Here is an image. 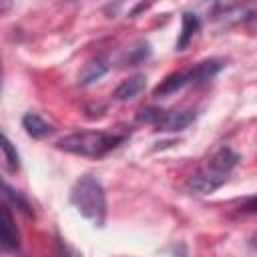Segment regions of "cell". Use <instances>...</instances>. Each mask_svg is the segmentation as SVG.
<instances>
[{
    "instance_id": "1",
    "label": "cell",
    "mask_w": 257,
    "mask_h": 257,
    "mask_svg": "<svg viewBox=\"0 0 257 257\" xmlns=\"http://www.w3.org/2000/svg\"><path fill=\"white\" fill-rule=\"evenodd\" d=\"M239 157L229 149V147H223L219 149L197 173H193L187 183H185V189L187 193L191 195H211L213 191H217L221 185L227 183L233 167L237 165Z\"/></svg>"
},
{
    "instance_id": "2",
    "label": "cell",
    "mask_w": 257,
    "mask_h": 257,
    "mask_svg": "<svg viewBox=\"0 0 257 257\" xmlns=\"http://www.w3.org/2000/svg\"><path fill=\"white\" fill-rule=\"evenodd\" d=\"M70 203L76 207V211L82 217H86L94 225L100 227L104 223V219H106V197H104V189H102L100 181L94 179L92 175H84L72 185Z\"/></svg>"
},
{
    "instance_id": "3",
    "label": "cell",
    "mask_w": 257,
    "mask_h": 257,
    "mask_svg": "<svg viewBox=\"0 0 257 257\" xmlns=\"http://www.w3.org/2000/svg\"><path fill=\"white\" fill-rule=\"evenodd\" d=\"M122 141V137H112L104 133H94V131H82V133H72L64 139L58 141V149L80 155V157H102L108 153L112 147H116Z\"/></svg>"
},
{
    "instance_id": "4",
    "label": "cell",
    "mask_w": 257,
    "mask_h": 257,
    "mask_svg": "<svg viewBox=\"0 0 257 257\" xmlns=\"http://www.w3.org/2000/svg\"><path fill=\"white\" fill-rule=\"evenodd\" d=\"M193 120H195V112L193 110H159L157 120L153 124L157 126V131L175 133V131L187 128Z\"/></svg>"
},
{
    "instance_id": "5",
    "label": "cell",
    "mask_w": 257,
    "mask_h": 257,
    "mask_svg": "<svg viewBox=\"0 0 257 257\" xmlns=\"http://www.w3.org/2000/svg\"><path fill=\"white\" fill-rule=\"evenodd\" d=\"M0 239H2V247L6 251H16L20 245V233L14 225V217L10 213V209L4 205L2 207V223H0Z\"/></svg>"
},
{
    "instance_id": "6",
    "label": "cell",
    "mask_w": 257,
    "mask_h": 257,
    "mask_svg": "<svg viewBox=\"0 0 257 257\" xmlns=\"http://www.w3.org/2000/svg\"><path fill=\"white\" fill-rule=\"evenodd\" d=\"M145 84H147V76L145 74H133V76H128L126 80H122L116 86L114 98L116 100H131L145 88Z\"/></svg>"
},
{
    "instance_id": "7",
    "label": "cell",
    "mask_w": 257,
    "mask_h": 257,
    "mask_svg": "<svg viewBox=\"0 0 257 257\" xmlns=\"http://www.w3.org/2000/svg\"><path fill=\"white\" fill-rule=\"evenodd\" d=\"M106 70H108V60L104 56H94L92 60H88L82 66V70L78 74V80H80V84H90V82L98 80Z\"/></svg>"
},
{
    "instance_id": "8",
    "label": "cell",
    "mask_w": 257,
    "mask_h": 257,
    "mask_svg": "<svg viewBox=\"0 0 257 257\" xmlns=\"http://www.w3.org/2000/svg\"><path fill=\"white\" fill-rule=\"evenodd\" d=\"M223 66H225V62H223V60H219V58L203 60V62H199L193 70H189L191 82H205V80L213 78V76H215Z\"/></svg>"
},
{
    "instance_id": "9",
    "label": "cell",
    "mask_w": 257,
    "mask_h": 257,
    "mask_svg": "<svg viewBox=\"0 0 257 257\" xmlns=\"http://www.w3.org/2000/svg\"><path fill=\"white\" fill-rule=\"evenodd\" d=\"M189 82H191L189 72H175V74H169V76L155 88V96H167V94H173V92L181 90L183 86H187Z\"/></svg>"
},
{
    "instance_id": "10",
    "label": "cell",
    "mask_w": 257,
    "mask_h": 257,
    "mask_svg": "<svg viewBox=\"0 0 257 257\" xmlns=\"http://www.w3.org/2000/svg\"><path fill=\"white\" fill-rule=\"evenodd\" d=\"M22 126H24V131H26L32 139H44L46 135L52 133V126H50L44 118H40L36 112L24 114V116H22Z\"/></svg>"
},
{
    "instance_id": "11",
    "label": "cell",
    "mask_w": 257,
    "mask_h": 257,
    "mask_svg": "<svg viewBox=\"0 0 257 257\" xmlns=\"http://www.w3.org/2000/svg\"><path fill=\"white\" fill-rule=\"evenodd\" d=\"M199 30V18L191 12H185L183 14V28H181V36L177 40V50H185L187 44L193 40V36L197 34Z\"/></svg>"
},
{
    "instance_id": "12",
    "label": "cell",
    "mask_w": 257,
    "mask_h": 257,
    "mask_svg": "<svg viewBox=\"0 0 257 257\" xmlns=\"http://www.w3.org/2000/svg\"><path fill=\"white\" fill-rule=\"evenodd\" d=\"M149 54H151L149 44H147L145 40H141V42H137L135 46H131V48L126 50V62H128V64H139V62H143L145 58H149Z\"/></svg>"
},
{
    "instance_id": "13",
    "label": "cell",
    "mask_w": 257,
    "mask_h": 257,
    "mask_svg": "<svg viewBox=\"0 0 257 257\" xmlns=\"http://www.w3.org/2000/svg\"><path fill=\"white\" fill-rule=\"evenodd\" d=\"M2 149H4V161H6L8 171H18V167H20V157H18L16 149L12 147V143H10L8 137H4V145H2Z\"/></svg>"
},
{
    "instance_id": "14",
    "label": "cell",
    "mask_w": 257,
    "mask_h": 257,
    "mask_svg": "<svg viewBox=\"0 0 257 257\" xmlns=\"http://www.w3.org/2000/svg\"><path fill=\"white\" fill-rule=\"evenodd\" d=\"M4 197H6V199H10L12 203H16V205L26 213V215H30V205H28V203H26V201L16 193V191H12L8 185H4Z\"/></svg>"
},
{
    "instance_id": "15",
    "label": "cell",
    "mask_w": 257,
    "mask_h": 257,
    "mask_svg": "<svg viewBox=\"0 0 257 257\" xmlns=\"http://www.w3.org/2000/svg\"><path fill=\"white\" fill-rule=\"evenodd\" d=\"M239 211H241V213H247V215H257V197L245 199V201L239 205Z\"/></svg>"
},
{
    "instance_id": "16",
    "label": "cell",
    "mask_w": 257,
    "mask_h": 257,
    "mask_svg": "<svg viewBox=\"0 0 257 257\" xmlns=\"http://www.w3.org/2000/svg\"><path fill=\"white\" fill-rule=\"evenodd\" d=\"M251 247H253V249H257V233L251 237Z\"/></svg>"
}]
</instances>
